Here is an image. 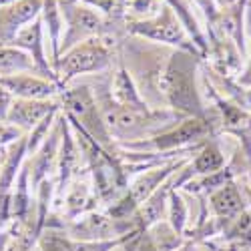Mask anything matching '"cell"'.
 <instances>
[{
	"instance_id": "cell-10",
	"label": "cell",
	"mask_w": 251,
	"mask_h": 251,
	"mask_svg": "<svg viewBox=\"0 0 251 251\" xmlns=\"http://www.w3.org/2000/svg\"><path fill=\"white\" fill-rule=\"evenodd\" d=\"M60 12H62V38H60V49L58 56L67 52L69 49L85 43L89 38H97L104 30V16L89 6L82 0H58Z\"/></svg>"
},
{
	"instance_id": "cell-25",
	"label": "cell",
	"mask_w": 251,
	"mask_h": 251,
	"mask_svg": "<svg viewBox=\"0 0 251 251\" xmlns=\"http://www.w3.org/2000/svg\"><path fill=\"white\" fill-rule=\"evenodd\" d=\"M40 20L49 34V45H50V65L58 60V49H60V38H62V12L58 0H43V10H40Z\"/></svg>"
},
{
	"instance_id": "cell-17",
	"label": "cell",
	"mask_w": 251,
	"mask_h": 251,
	"mask_svg": "<svg viewBox=\"0 0 251 251\" xmlns=\"http://www.w3.org/2000/svg\"><path fill=\"white\" fill-rule=\"evenodd\" d=\"M58 145H60V121L56 119L54 127L49 133V137L34 151V155H30L26 159L28 169H30V187H32V191L43 181L54 179V175H56V161H58Z\"/></svg>"
},
{
	"instance_id": "cell-35",
	"label": "cell",
	"mask_w": 251,
	"mask_h": 251,
	"mask_svg": "<svg viewBox=\"0 0 251 251\" xmlns=\"http://www.w3.org/2000/svg\"><path fill=\"white\" fill-rule=\"evenodd\" d=\"M235 78H237L239 85H243V87H251V54H249L247 60H245L243 71H239V75H237Z\"/></svg>"
},
{
	"instance_id": "cell-11",
	"label": "cell",
	"mask_w": 251,
	"mask_h": 251,
	"mask_svg": "<svg viewBox=\"0 0 251 251\" xmlns=\"http://www.w3.org/2000/svg\"><path fill=\"white\" fill-rule=\"evenodd\" d=\"M62 231L69 239L76 241H107L137 231V225L133 219H115L107 211L95 209L91 213L80 215L78 219L67 221Z\"/></svg>"
},
{
	"instance_id": "cell-41",
	"label": "cell",
	"mask_w": 251,
	"mask_h": 251,
	"mask_svg": "<svg viewBox=\"0 0 251 251\" xmlns=\"http://www.w3.org/2000/svg\"><path fill=\"white\" fill-rule=\"evenodd\" d=\"M207 245H211V243H207ZM213 247H215V245H213ZM217 249H219V251H221V247H217Z\"/></svg>"
},
{
	"instance_id": "cell-13",
	"label": "cell",
	"mask_w": 251,
	"mask_h": 251,
	"mask_svg": "<svg viewBox=\"0 0 251 251\" xmlns=\"http://www.w3.org/2000/svg\"><path fill=\"white\" fill-rule=\"evenodd\" d=\"M0 85L14 99H26V100H54L58 99L60 91L65 89L58 82L45 78L36 73H18L10 76H2Z\"/></svg>"
},
{
	"instance_id": "cell-15",
	"label": "cell",
	"mask_w": 251,
	"mask_h": 251,
	"mask_svg": "<svg viewBox=\"0 0 251 251\" xmlns=\"http://www.w3.org/2000/svg\"><path fill=\"white\" fill-rule=\"evenodd\" d=\"M10 47H16L20 50H25L32 62H34V67L38 71L40 76H45V78H50L54 82H58L60 85V80L58 76L54 75L52 71V65H50V60L47 56V43H45V26H43V20H40V16L36 20H32V23L28 26H25L23 30H20L14 38V43ZM62 87V85H60Z\"/></svg>"
},
{
	"instance_id": "cell-26",
	"label": "cell",
	"mask_w": 251,
	"mask_h": 251,
	"mask_svg": "<svg viewBox=\"0 0 251 251\" xmlns=\"http://www.w3.org/2000/svg\"><path fill=\"white\" fill-rule=\"evenodd\" d=\"M18 73H36L32 58L16 47H0V78L18 75Z\"/></svg>"
},
{
	"instance_id": "cell-21",
	"label": "cell",
	"mask_w": 251,
	"mask_h": 251,
	"mask_svg": "<svg viewBox=\"0 0 251 251\" xmlns=\"http://www.w3.org/2000/svg\"><path fill=\"white\" fill-rule=\"evenodd\" d=\"M227 161L229 159L221 147V139L215 137V139H209L201 145L195 151V155L189 159L187 167H189V171L193 173V179H197V177H205V175H211V173L223 169Z\"/></svg>"
},
{
	"instance_id": "cell-36",
	"label": "cell",
	"mask_w": 251,
	"mask_h": 251,
	"mask_svg": "<svg viewBox=\"0 0 251 251\" xmlns=\"http://www.w3.org/2000/svg\"><path fill=\"white\" fill-rule=\"evenodd\" d=\"M8 245H10V231L6 227L0 231V251H8Z\"/></svg>"
},
{
	"instance_id": "cell-20",
	"label": "cell",
	"mask_w": 251,
	"mask_h": 251,
	"mask_svg": "<svg viewBox=\"0 0 251 251\" xmlns=\"http://www.w3.org/2000/svg\"><path fill=\"white\" fill-rule=\"evenodd\" d=\"M173 175L167 179L149 199H145L139 205L137 211L133 213L131 219L135 221L139 231H147V229L153 227L155 223L167 219V203H169V193L175 189V187H173Z\"/></svg>"
},
{
	"instance_id": "cell-7",
	"label": "cell",
	"mask_w": 251,
	"mask_h": 251,
	"mask_svg": "<svg viewBox=\"0 0 251 251\" xmlns=\"http://www.w3.org/2000/svg\"><path fill=\"white\" fill-rule=\"evenodd\" d=\"M56 100L60 102V111L69 117H73L80 127L100 145V147L109 149V151L117 149L115 141L111 139L107 127H104V123H102V115H100V109L97 104V99H95L91 85H87V82L73 85L71 82V85H67L60 91Z\"/></svg>"
},
{
	"instance_id": "cell-28",
	"label": "cell",
	"mask_w": 251,
	"mask_h": 251,
	"mask_svg": "<svg viewBox=\"0 0 251 251\" xmlns=\"http://www.w3.org/2000/svg\"><path fill=\"white\" fill-rule=\"evenodd\" d=\"M167 221L175 229L179 235H185L189 229V207L181 191H171L169 193V203H167Z\"/></svg>"
},
{
	"instance_id": "cell-12",
	"label": "cell",
	"mask_w": 251,
	"mask_h": 251,
	"mask_svg": "<svg viewBox=\"0 0 251 251\" xmlns=\"http://www.w3.org/2000/svg\"><path fill=\"white\" fill-rule=\"evenodd\" d=\"M60 145H58V161H56V175H54V201L58 203L69 189L75 177L80 175V149L75 139V133L69 125V119L60 111Z\"/></svg>"
},
{
	"instance_id": "cell-3",
	"label": "cell",
	"mask_w": 251,
	"mask_h": 251,
	"mask_svg": "<svg viewBox=\"0 0 251 251\" xmlns=\"http://www.w3.org/2000/svg\"><path fill=\"white\" fill-rule=\"evenodd\" d=\"M171 50L173 49L169 47H161L131 34L125 36L119 47V60L129 71L137 85V91L151 109H167L161 91V80Z\"/></svg>"
},
{
	"instance_id": "cell-30",
	"label": "cell",
	"mask_w": 251,
	"mask_h": 251,
	"mask_svg": "<svg viewBox=\"0 0 251 251\" xmlns=\"http://www.w3.org/2000/svg\"><path fill=\"white\" fill-rule=\"evenodd\" d=\"M133 233L135 231L123 235L119 239H107V241H76V239H69L67 237V247H69V251H115L117 247L127 243Z\"/></svg>"
},
{
	"instance_id": "cell-4",
	"label": "cell",
	"mask_w": 251,
	"mask_h": 251,
	"mask_svg": "<svg viewBox=\"0 0 251 251\" xmlns=\"http://www.w3.org/2000/svg\"><path fill=\"white\" fill-rule=\"evenodd\" d=\"M201 62V56L175 49L167 58L161 91L167 109L179 113L181 117H201L207 113V104L199 82Z\"/></svg>"
},
{
	"instance_id": "cell-23",
	"label": "cell",
	"mask_w": 251,
	"mask_h": 251,
	"mask_svg": "<svg viewBox=\"0 0 251 251\" xmlns=\"http://www.w3.org/2000/svg\"><path fill=\"white\" fill-rule=\"evenodd\" d=\"M109 93H111L113 100L123 104V107H129V109H151L149 104L143 100L141 93L137 91L135 80L131 78L129 71L123 67L121 60H119L117 71L109 78Z\"/></svg>"
},
{
	"instance_id": "cell-14",
	"label": "cell",
	"mask_w": 251,
	"mask_h": 251,
	"mask_svg": "<svg viewBox=\"0 0 251 251\" xmlns=\"http://www.w3.org/2000/svg\"><path fill=\"white\" fill-rule=\"evenodd\" d=\"M43 10V0H14L0 6V47H10L16 34L36 20Z\"/></svg>"
},
{
	"instance_id": "cell-33",
	"label": "cell",
	"mask_w": 251,
	"mask_h": 251,
	"mask_svg": "<svg viewBox=\"0 0 251 251\" xmlns=\"http://www.w3.org/2000/svg\"><path fill=\"white\" fill-rule=\"evenodd\" d=\"M10 225V193H0V231Z\"/></svg>"
},
{
	"instance_id": "cell-6",
	"label": "cell",
	"mask_w": 251,
	"mask_h": 251,
	"mask_svg": "<svg viewBox=\"0 0 251 251\" xmlns=\"http://www.w3.org/2000/svg\"><path fill=\"white\" fill-rule=\"evenodd\" d=\"M117 52L119 50L109 47L100 36L89 38L85 43L69 49L67 52H62L52 65V71L58 76L60 85L67 87L78 76L107 73L113 67L115 56H119Z\"/></svg>"
},
{
	"instance_id": "cell-32",
	"label": "cell",
	"mask_w": 251,
	"mask_h": 251,
	"mask_svg": "<svg viewBox=\"0 0 251 251\" xmlns=\"http://www.w3.org/2000/svg\"><path fill=\"white\" fill-rule=\"evenodd\" d=\"M25 133L12 127V125H6V123H0V149H6L10 143H14L16 139H20Z\"/></svg>"
},
{
	"instance_id": "cell-8",
	"label": "cell",
	"mask_w": 251,
	"mask_h": 251,
	"mask_svg": "<svg viewBox=\"0 0 251 251\" xmlns=\"http://www.w3.org/2000/svg\"><path fill=\"white\" fill-rule=\"evenodd\" d=\"M191 157H181V159H171L167 163H161V165H153L149 169H145L141 173H137L131 181H129V187L115 203H111L109 207H104L111 217L115 219H131L133 213L139 209V205L149 199L159 187L169 179L173 173H177L181 167L189 161Z\"/></svg>"
},
{
	"instance_id": "cell-34",
	"label": "cell",
	"mask_w": 251,
	"mask_h": 251,
	"mask_svg": "<svg viewBox=\"0 0 251 251\" xmlns=\"http://www.w3.org/2000/svg\"><path fill=\"white\" fill-rule=\"evenodd\" d=\"M12 100L14 97L0 85V123H6V117H8V111L12 107Z\"/></svg>"
},
{
	"instance_id": "cell-5",
	"label": "cell",
	"mask_w": 251,
	"mask_h": 251,
	"mask_svg": "<svg viewBox=\"0 0 251 251\" xmlns=\"http://www.w3.org/2000/svg\"><path fill=\"white\" fill-rule=\"evenodd\" d=\"M219 135H221L219 117L215 109L207 104V113L201 117H185L163 133H157L137 143L117 145V147L135 153H177L183 149L199 147L205 141L215 139Z\"/></svg>"
},
{
	"instance_id": "cell-16",
	"label": "cell",
	"mask_w": 251,
	"mask_h": 251,
	"mask_svg": "<svg viewBox=\"0 0 251 251\" xmlns=\"http://www.w3.org/2000/svg\"><path fill=\"white\" fill-rule=\"evenodd\" d=\"M205 201H207L209 215L221 223V229H223V223L235 219L245 209L251 207V201H249L245 189L239 187L237 181H231V183L219 187L217 191L207 195Z\"/></svg>"
},
{
	"instance_id": "cell-29",
	"label": "cell",
	"mask_w": 251,
	"mask_h": 251,
	"mask_svg": "<svg viewBox=\"0 0 251 251\" xmlns=\"http://www.w3.org/2000/svg\"><path fill=\"white\" fill-rule=\"evenodd\" d=\"M58 113H60V109L52 111L49 117H45L43 121H40L30 133H26V155H28V157L34 155V151H36L40 145H43V141L49 137L50 129L54 127V123H56V119H58ZM28 157H26V159H28Z\"/></svg>"
},
{
	"instance_id": "cell-31",
	"label": "cell",
	"mask_w": 251,
	"mask_h": 251,
	"mask_svg": "<svg viewBox=\"0 0 251 251\" xmlns=\"http://www.w3.org/2000/svg\"><path fill=\"white\" fill-rule=\"evenodd\" d=\"M34 251H69L65 231L62 229H45Z\"/></svg>"
},
{
	"instance_id": "cell-27",
	"label": "cell",
	"mask_w": 251,
	"mask_h": 251,
	"mask_svg": "<svg viewBox=\"0 0 251 251\" xmlns=\"http://www.w3.org/2000/svg\"><path fill=\"white\" fill-rule=\"evenodd\" d=\"M145 233H147V237L151 239V243H153V247L157 251H175L185 241V235H179L175 229L169 225V221H167V219L155 223Z\"/></svg>"
},
{
	"instance_id": "cell-39",
	"label": "cell",
	"mask_w": 251,
	"mask_h": 251,
	"mask_svg": "<svg viewBox=\"0 0 251 251\" xmlns=\"http://www.w3.org/2000/svg\"><path fill=\"white\" fill-rule=\"evenodd\" d=\"M10 2H14V0H0V6H6V4H10Z\"/></svg>"
},
{
	"instance_id": "cell-22",
	"label": "cell",
	"mask_w": 251,
	"mask_h": 251,
	"mask_svg": "<svg viewBox=\"0 0 251 251\" xmlns=\"http://www.w3.org/2000/svg\"><path fill=\"white\" fill-rule=\"evenodd\" d=\"M171 6V10L175 12V16L179 18L181 26L185 28L187 36L191 38V43L195 45V49L201 52L203 58H207V52H209V40H207V34L205 30L201 28L199 20H197V14L193 10L195 2L193 0H163Z\"/></svg>"
},
{
	"instance_id": "cell-19",
	"label": "cell",
	"mask_w": 251,
	"mask_h": 251,
	"mask_svg": "<svg viewBox=\"0 0 251 251\" xmlns=\"http://www.w3.org/2000/svg\"><path fill=\"white\" fill-rule=\"evenodd\" d=\"M97 207H99V199L93 191L91 177L89 179L80 175L75 177L73 183L69 185V189L65 191V195H62V219H65V223L95 211Z\"/></svg>"
},
{
	"instance_id": "cell-38",
	"label": "cell",
	"mask_w": 251,
	"mask_h": 251,
	"mask_svg": "<svg viewBox=\"0 0 251 251\" xmlns=\"http://www.w3.org/2000/svg\"><path fill=\"white\" fill-rule=\"evenodd\" d=\"M221 251H251V247H221Z\"/></svg>"
},
{
	"instance_id": "cell-24",
	"label": "cell",
	"mask_w": 251,
	"mask_h": 251,
	"mask_svg": "<svg viewBox=\"0 0 251 251\" xmlns=\"http://www.w3.org/2000/svg\"><path fill=\"white\" fill-rule=\"evenodd\" d=\"M26 157V135H23L8 145L6 153L2 155V161H0V193H10Z\"/></svg>"
},
{
	"instance_id": "cell-9",
	"label": "cell",
	"mask_w": 251,
	"mask_h": 251,
	"mask_svg": "<svg viewBox=\"0 0 251 251\" xmlns=\"http://www.w3.org/2000/svg\"><path fill=\"white\" fill-rule=\"evenodd\" d=\"M125 26H127V34H131V36L149 40V43H155L161 47H169L175 50H187L191 54L201 56V52L195 49L191 38L187 36L185 28L181 26L179 18L175 16V12L171 10V6L167 2H161L155 16L145 18V20H127Z\"/></svg>"
},
{
	"instance_id": "cell-18",
	"label": "cell",
	"mask_w": 251,
	"mask_h": 251,
	"mask_svg": "<svg viewBox=\"0 0 251 251\" xmlns=\"http://www.w3.org/2000/svg\"><path fill=\"white\" fill-rule=\"evenodd\" d=\"M60 109V102L54 100H26V99H14L12 107L6 117V125L20 129L25 135L30 133L36 125L49 117L52 111Z\"/></svg>"
},
{
	"instance_id": "cell-2",
	"label": "cell",
	"mask_w": 251,
	"mask_h": 251,
	"mask_svg": "<svg viewBox=\"0 0 251 251\" xmlns=\"http://www.w3.org/2000/svg\"><path fill=\"white\" fill-rule=\"evenodd\" d=\"M69 119V125L75 133V139L78 143V149L80 155L85 159L87 165V173L91 177L93 183V191L99 199V203H102L104 207H109L111 203H115L129 187V173H127V167H125L119 151H109L100 147V145L80 127V125L65 115Z\"/></svg>"
},
{
	"instance_id": "cell-40",
	"label": "cell",
	"mask_w": 251,
	"mask_h": 251,
	"mask_svg": "<svg viewBox=\"0 0 251 251\" xmlns=\"http://www.w3.org/2000/svg\"><path fill=\"white\" fill-rule=\"evenodd\" d=\"M115 251H125V247H123V245H121V247H117V249H115Z\"/></svg>"
},
{
	"instance_id": "cell-1",
	"label": "cell",
	"mask_w": 251,
	"mask_h": 251,
	"mask_svg": "<svg viewBox=\"0 0 251 251\" xmlns=\"http://www.w3.org/2000/svg\"><path fill=\"white\" fill-rule=\"evenodd\" d=\"M109 78L100 76L95 85L91 87L97 99V104L102 115V123L107 127L111 139L115 145H127L137 143L143 139H149L157 133H163L177 125L181 119L179 113L171 109H129L123 104L115 102L109 93Z\"/></svg>"
},
{
	"instance_id": "cell-37",
	"label": "cell",
	"mask_w": 251,
	"mask_h": 251,
	"mask_svg": "<svg viewBox=\"0 0 251 251\" xmlns=\"http://www.w3.org/2000/svg\"><path fill=\"white\" fill-rule=\"evenodd\" d=\"M215 2H217L219 8H223V6H231V4H235L237 0H215Z\"/></svg>"
}]
</instances>
